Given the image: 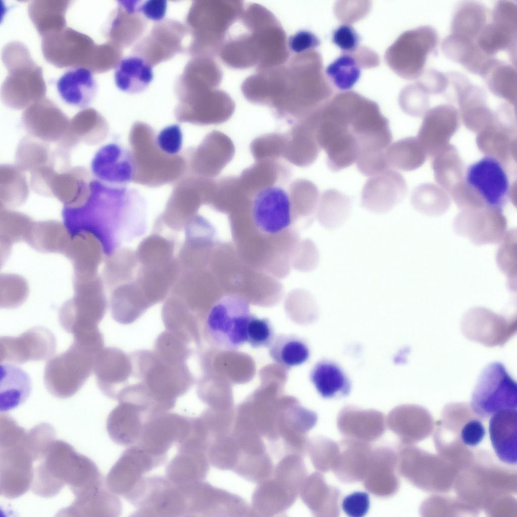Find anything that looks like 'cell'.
Returning <instances> with one entry per match:
<instances>
[{"label": "cell", "mask_w": 517, "mask_h": 517, "mask_svg": "<svg viewBox=\"0 0 517 517\" xmlns=\"http://www.w3.org/2000/svg\"><path fill=\"white\" fill-rule=\"evenodd\" d=\"M310 379L323 398L344 396L350 392V384L348 378L340 368L332 362L318 363L311 372Z\"/></svg>", "instance_id": "f6af8a7d"}, {"label": "cell", "mask_w": 517, "mask_h": 517, "mask_svg": "<svg viewBox=\"0 0 517 517\" xmlns=\"http://www.w3.org/2000/svg\"><path fill=\"white\" fill-rule=\"evenodd\" d=\"M156 136L150 126L139 121L132 125L129 135L134 165L132 181L150 187L176 183L187 172L184 152L166 153L158 146Z\"/></svg>", "instance_id": "8992f818"}, {"label": "cell", "mask_w": 517, "mask_h": 517, "mask_svg": "<svg viewBox=\"0 0 517 517\" xmlns=\"http://www.w3.org/2000/svg\"><path fill=\"white\" fill-rule=\"evenodd\" d=\"M90 168L95 179L108 184L126 186L133 181L131 151L116 143L100 147L91 160Z\"/></svg>", "instance_id": "4316f807"}, {"label": "cell", "mask_w": 517, "mask_h": 517, "mask_svg": "<svg viewBox=\"0 0 517 517\" xmlns=\"http://www.w3.org/2000/svg\"><path fill=\"white\" fill-rule=\"evenodd\" d=\"M326 73L336 87L345 90L351 89L358 80L360 69L353 58L344 54L330 64Z\"/></svg>", "instance_id": "681fc988"}, {"label": "cell", "mask_w": 517, "mask_h": 517, "mask_svg": "<svg viewBox=\"0 0 517 517\" xmlns=\"http://www.w3.org/2000/svg\"><path fill=\"white\" fill-rule=\"evenodd\" d=\"M89 190L81 205L63 208L64 226L71 238L88 233L97 239L103 253L111 256L123 243L145 233L147 205L138 190L96 179L90 182Z\"/></svg>", "instance_id": "6da1fadb"}, {"label": "cell", "mask_w": 517, "mask_h": 517, "mask_svg": "<svg viewBox=\"0 0 517 517\" xmlns=\"http://www.w3.org/2000/svg\"><path fill=\"white\" fill-rule=\"evenodd\" d=\"M27 431L7 415L0 416V493L14 499L31 488L34 460Z\"/></svg>", "instance_id": "9c48e42d"}, {"label": "cell", "mask_w": 517, "mask_h": 517, "mask_svg": "<svg viewBox=\"0 0 517 517\" xmlns=\"http://www.w3.org/2000/svg\"><path fill=\"white\" fill-rule=\"evenodd\" d=\"M222 73L214 58L194 57L186 65L175 85L178 99L203 90L218 88Z\"/></svg>", "instance_id": "d6a6232c"}, {"label": "cell", "mask_w": 517, "mask_h": 517, "mask_svg": "<svg viewBox=\"0 0 517 517\" xmlns=\"http://www.w3.org/2000/svg\"><path fill=\"white\" fill-rule=\"evenodd\" d=\"M409 91V95H407L402 99L401 106L407 113L417 115L427 107L430 94L419 83L411 86Z\"/></svg>", "instance_id": "11a10c76"}, {"label": "cell", "mask_w": 517, "mask_h": 517, "mask_svg": "<svg viewBox=\"0 0 517 517\" xmlns=\"http://www.w3.org/2000/svg\"><path fill=\"white\" fill-rule=\"evenodd\" d=\"M317 117V139L326 153L328 168L336 172L352 165L356 161L358 148L344 104L318 111Z\"/></svg>", "instance_id": "8fae6325"}, {"label": "cell", "mask_w": 517, "mask_h": 517, "mask_svg": "<svg viewBox=\"0 0 517 517\" xmlns=\"http://www.w3.org/2000/svg\"><path fill=\"white\" fill-rule=\"evenodd\" d=\"M485 434V428L482 423L478 420H472L462 428L461 439L464 444L474 447L483 440Z\"/></svg>", "instance_id": "94428289"}, {"label": "cell", "mask_w": 517, "mask_h": 517, "mask_svg": "<svg viewBox=\"0 0 517 517\" xmlns=\"http://www.w3.org/2000/svg\"><path fill=\"white\" fill-rule=\"evenodd\" d=\"M370 505L369 496L364 492H355L344 497L342 508L351 517H362L368 512Z\"/></svg>", "instance_id": "9f6ffc18"}, {"label": "cell", "mask_w": 517, "mask_h": 517, "mask_svg": "<svg viewBox=\"0 0 517 517\" xmlns=\"http://www.w3.org/2000/svg\"><path fill=\"white\" fill-rule=\"evenodd\" d=\"M507 227L501 211L489 208L480 211H466L457 216L455 232L477 245L498 243L505 237Z\"/></svg>", "instance_id": "cb8c5ba5"}, {"label": "cell", "mask_w": 517, "mask_h": 517, "mask_svg": "<svg viewBox=\"0 0 517 517\" xmlns=\"http://www.w3.org/2000/svg\"><path fill=\"white\" fill-rule=\"evenodd\" d=\"M351 209L352 201L348 196L336 189H327L319 199V222L326 229H336L346 221Z\"/></svg>", "instance_id": "7dc6e473"}, {"label": "cell", "mask_w": 517, "mask_h": 517, "mask_svg": "<svg viewBox=\"0 0 517 517\" xmlns=\"http://www.w3.org/2000/svg\"><path fill=\"white\" fill-rule=\"evenodd\" d=\"M397 455L390 447L381 446L373 449L364 480L367 491L380 497L392 496L399 486L395 474Z\"/></svg>", "instance_id": "4dcf8cb0"}, {"label": "cell", "mask_w": 517, "mask_h": 517, "mask_svg": "<svg viewBox=\"0 0 517 517\" xmlns=\"http://www.w3.org/2000/svg\"><path fill=\"white\" fill-rule=\"evenodd\" d=\"M241 1L198 0L191 5L186 27L191 35L187 51L192 57L214 58L244 9Z\"/></svg>", "instance_id": "52a82bcc"}, {"label": "cell", "mask_w": 517, "mask_h": 517, "mask_svg": "<svg viewBox=\"0 0 517 517\" xmlns=\"http://www.w3.org/2000/svg\"><path fill=\"white\" fill-rule=\"evenodd\" d=\"M421 77L422 79L418 83L429 94H440L447 87V76L438 71L429 70L424 72Z\"/></svg>", "instance_id": "91938a15"}, {"label": "cell", "mask_w": 517, "mask_h": 517, "mask_svg": "<svg viewBox=\"0 0 517 517\" xmlns=\"http://www.w3.org/2000/svg\"><path fill=\"white\" fill-rule=\"evenodd\" d=\"M517 407V385L504 365H488L482 371L473 391L471 408L479 418L486 419L504 409Z\"/></svg>", "instance_id": "5bb4252c"}, {"label": "cell", "mask_w": 517, "mask_h": 517, "mask_svg": "<svg viewBox=\"0 0 517 517\" xmlns=\"http://www.w3.org/2000/svg\"><path fill=\"white\" fill-rule=\"evenodd\" d=\"M31 389V380L25 371L15 365H1V411L13 409L23 403Z\"/></svg>", "instance_id": "b9f144b4"}, {"label": "cell", "mask_w": 517, "mask_h": 517, "mask_svg": "<svg viewBox=\"0 0 517 517\" xmlns=\"http://www.w3.org/2000/svg\"><path fill=\"white\" fill-rule=\"evenodd\" d=\"M516 318L505 317L483 307H475L463 316L461 329L469 340L487 347L502 346L516 332Z\"/></svg>", "instance_id": "d6986e66"}, {"label": "cell", "mask_w": 517, "mask_h": 517, "mask_svg": "<svg viewBox=\"0 0 517 517\" xmlns=\"http://www.w3.org/2000/svg\"><path fill=\"white\" fill-rule=\"evenodd\" d=\"M187 32L186 26L181 22L163 20L157 23L149 33L136 44L132 53L153 67L183 52L182 42Z\"/></svg>", "instance_id": "44dd1931"}, {"label": "cell", "mask_w": 517, "mask_h": 517, "mask_svg": "<svg viewBox=\"0 0 517 517\" xmlns=\"http://www.w3.org/2000/svg\"><path fill=\"white\" fill-rule=\"evenodd\" d=\"M338 444L339 452L332 471L344 483L363 481L373 451L371 446L369 443L345 438Z\"/></svg>", "instance_id": "836d02e7"}, {"label": "cell", "mask_w": 517, "mask_h": 517, "mask_svg": "<svg viewBox=\"0 0 517 517\" xmlns=\"http://www.w3.org/2000/svg\"><path fill=\"white\" fill-rule=\"evenodd\" d=\"M225 137L214 131L206 135L197 147L183 152L187 161V173L205 178H213L219 174L226 163L224 162V141L227 139Z\"/></svg>", "instance_id": "f546056e"}, {"label": "cell", "mask_w": 517, "mask_h": 517, "mask_svg": "<svg viewBox=\"0 0 517 517\" xmlns=\"http://www.w3.org/2000/svg\"><path fill=\"white\" fill-rule=\"evenodd\" d=\"M289 52L299 54L307 51L318 47L320 41L313 33L301 30L291 36L287 40Z\"/></svg>", "instance_id": "680465c9"}, {"label": "cell", "mask_w": 517, "mask_h": 517, "mask_svg": "<svg viewBox=\"0 0 517 517\" xmlns=\"http://www.w3.org/2000/svg\"><path fill=\"white\" fill-rule=\"evenodd\" d=\"M517 7L512 1H500L493 9L491 22L486 24L477 42L487 56L506 51L516 63Z\"/></svg>", "instance_id": "ffe728a7"}, {"label": "cell", "mask_w": 517, "mask_h": 517, "mask_svg": "<svg viewBox=\"0 0 517 517\" xmlns=\"http://www.w3.org/2000/svg\"><path fill=\"white\" fill-rule=\"evenodd\" d=\"M317 123L316 112L295 121L290 134L293 138L287 137L285 152L287 148L292 150L286 159L293 152L288 160L293 156L290 162L299 167L308 166L316 160L322 149L317 137Z\"/></svg>", "instance_id": "8d00e7d4"}, {"label": "cell", "mask_w": 517, "mask_h": 517, "mask_svg": "<svg viewBox=\"0 0 517 517\" xmlns=\"http://www.w3.org/2000/svg\"><path fill=\"white\" fill-rule=\"evenodd\" d=\"M153 77L152 67L137 56L122 59L115 68L116 85L120 90L128 93L144 91Z\"/></svg>", "instance_id": "60d3db41"}, {"label": "cell", "mask_w": 517, "mask_h": 517, "mask_svg": "<svg viewBox=\"0 0 517 517\" xmlns=\"http://www.w3.org/2000/svg\"><path fill=\"white\" fill-rule=\"evenodd\" d=\"M386 157L390 168L405 171L414 169L419 162L415 140L406 138L390 144L386 150Z\"/></svg>", "instance_id": "816d5d0a"}, {"label": "cell", "mask_w": 517, "mask_h": 517, "mask_svg": "<svg viewBox=\"0 0 517 517\" xmlns=\"http://www.w3.org/2000/svg\"><path fill=\"white\" fill-rule=\"evenodd\" d=\"M71 1L34 0L28 6V13L41 36L66 27L65 15Z\"/></svg>", "instance_id": "7bdbcfd3"}, {"label": "cell", "mask_w": 517, "mask_h": 517, "mask_svg": "<svg viewBox=\"0 0 517 517\" xmlns=\"http://www.w3.org/2000/svg\"><path fill=\"white\" fill-rule=\"evenodd\" d=\"M104 345V338L99 336H74L70 347L45 365L43 381L47 390L59 398L73 396L94 372L96 356Z\"/></svg>", "instance_id": "ba28073f"}, {"label": "cell", "mask_w": 517, "mask_h": 517, "mask_svg": "<svg viewBox=\"0 0 517 517\" xmlns=\"http://www.w3.org/2000/svg\"><path fill=\"white\" fill-rule=\"evenodd\" d=\"M234 109L229 94L216 88L178 99L174 115L180 122L201 126L218 124L228 120Z\"/></svg>", "instance_id": "e0dca14e"}, {"label": "cell", "mask_w": 517, "mask_h": 517, "mask_svg": "<svg viewBox=\"0 0 517 517\" xmlns=\"http://www.w3.org/2000/svg\"><path fill=\"white\" fill-rule=\"evenodd\" d=\"M144 407L128 401H119L118 405L109 414L107 430L110 438L121 445L137 442L144 425L151 416Z\"/></svg>", "instance_id": "f1b7e54d"}, {"label": "cell", "mask_w": 517, "mask_h": 517, "mask_svg": "<svg viewBox=\"0 0 517 517\" xmlns=\"http://www.w3.org/2000/svg\"><path fill=\"white\" fill-rule=\"evenodd\" d=\"M438 40L437 32L429 26H422L404 34L398 46V66L402 74L411 79L421 77Z\"/></svg>", "instance_id": "d4e9b609"}, {"label": "cell", "mask_w": 517, "mask_h": 517, "mask_svg": "<svg viewBox=\"0 0 517 517\" xmlns=\"http://www.w3.org/2000/svg\"><path fill=\"white\" fill-rule=\"evenodd\" d=\"M337 426L345 438L369 443L383 435L386 423L384 415L379 411L347 406L339 412Z\"/></svg>", "instance_id": "83f0119b"}, {"label": "cell", "mask_w": 517, "mask_h": 517, "mask_svg": "<svg viewBox=\"0 0 517 517\" xmlns=\"http://www.w3.org/2000/svg\"><path fill=\"white\" fill-rule=\"evenodd\" d=\"M208 184V178L188 173L175 183L165 210L156 221V231L165 227L175 231L184 230L205 203Z\"/></svg>", "instance_id": "9a60e30c"}, {"label": "cell", "mask_w": 517, "mask_h": 517, "mask_svg": "<svg viewBox=\"0 0 517 517\" xmlns=\"http://www.w3.org/2000/svg\"><path fill=\"white\" fill-rule=\"evenodd\" d=\"M275 337L271 322L252 314L246 329V342L254 348L268 347Z\"/></svg>", "instance_id": "f5cc1de1"}, {"label": "cell", "mask_w": 517, "mask_h": 517, "mask_svg": "<svg viewBox=\"0 0 517 517\" xmlns=\"http://www.w3.org/2000/svg\"><path fill=\"white\" fill-rule=\"evenodd\" d=\"M8 75L1 87L2 101L14 108H21L43 98L46 87L42 70L32 59L27 46L19 41L7 43L1 52Z\"/></svg>", "instance_id": "30bf717a"}, {"label": "cell", "mask_w": 517, "mask_h": 517, "mask_svg": "<svg viewBox=\"0 0 517 517\" xmlns=\"http://www.w3.org/2000/svg\"><path fill=\"white\" fill-rule=\"evenodd\" d=\"M57 87L64 101L81 109L91 103L97 91L92 72L84 68H72L65 72L58 80Z\"/></svg>", "instance_id": "f35d334b"}, {"label": "cell", "mask_w": 517, "mask_h": 517, "mask_svg": "<svg viewBox=\"0 0 517 517\" xmlns=\"http://www.w3.org/2000/svg\"><path fill=\"white\" fill-rule=\"evenodd\" d=\"M56 340L48 329L33 327L16 337L0 338V361L24 364L44 360L55 353Z\"/></svg>", "instance_id": "7402d4cb"}, {"label": "cell", "mask_w": 517, "mask_h": 517, "mask_svg": "<svg viewBox=\"0 0 517 517\" xmlns=\"http://www.w3.org/2000/svg\"><path fill=\"white\" fill-rule=\"evenodd\" d=\"M269 352L274 361L288 369L303 364L309 356L306 343L293 334L275 336L269 347Z\"/></svg>", "instance_id": "c3c4849f"}, {"label": "cell", "mask_w": 517, "mask_h": 517, "mask_svg": "<svg viewBox=\"0 0 517 517\" xmlns=\"http://www.w3.org/2000/svg\"><path fill=\"white\" fill-rule=\"evenodd\" d=\"M41 47L46 61L57 68H84L96 73L101 44L87 35L70 27L41 36Z\"/></svg>", "instance_id": "4fadbf2b"}, {"label": "cell", "mask_w": 517, "mask_h": 517, "mask_svg": "<svg viewBox=\"0 0 517 517\" xmlns=\"http://www.w3.org/2000/svg\"><path fill=\"white\" fill-rule=\"evenodd\" d=\"M441 48L449 59L480 76L492 58L480 49L476 41L451 34L443 40Z\"/></svg>", "instance_id": "ab89813d"}, {"label": "cell", "mask_w": 517, "mask_h": 517, "mask_svg": "<svg viewBox=\"0 0 517 517\" xmlns=\"http://www.w3.org/2000/svg\"><path fill=\"white\" fill-rule=\"evenodd\" d=\"M121 504L106 484L75 496L69 506L61 509L57 516H116Z\"/></svg>", "instance_id": "e575fe53"}, {"label": "cell", "mask_w": 517, "mask_h": 517, "mask_svg": "<svg viewBox=\"0 0 517 517\" xmlns=\"http://www.w3.org/2000/svg\"><path fill=\"white\" fill-rule=\"evenodd\" d=\"M301 490L303 501L315 516H339L340 491L328 484L321 473L315 472L306 478Z\"/></svg>", "instance_id": "74e56055"}, {"label": "cell", "mask_w": 517, "mask_h": 517, "mask_svg": "<svg viewBox=\"0 0 517 517\" xmlns=\"http://www.w3.org/2000/svg\"><path fill=\"white\" fill-rule=\"evenodd\" d=\"M36 462L30 489L44 498L57 495L66 485L73 494L77 493L92 486L102 477L92 460L60 440L52 441Z\"/></svg>", "instance_id": "5b68a950"}, {"label": "cell", "mask_w": 517, "mask_h": 517, "mask_svg": "<svg viewBox=\"0 0 517 517\" xmlns=\"http://www.w3.org/2000/svg\"><path fill=\"white\" fill-rule=\"evenodd\" d=\"M306 52L290 53L280 65L261 70L246 78L241 90L249 101L266 105L280 117L301 119L314 112L315 100L309 95V69Z\"/></svg>", "instance_id": "3957f363"}, {"label": "cell", "mask_w": 517, "mask_h": 517, "mask_svg": "<svg viewBox=\"0 0 517 517\" xmlns=\"http://www.w3.org/2000/svg\"><path fill=\"white\" fill-rule=\"evenodd\" d=\"M140 1L138 11L147 19L160 22L163 20L167 10V2L164 0H149L142 4Z\"/></svg>", "instance_id": "6125c7cd"}, {"label": "cell", "mask_w": 517, "mask_h": 517, "mask_svg": "<svg viewBox=\"0 0 517 517\" xmlns=\"http://www.w3.org/2000/svg\"><path fill=\"white\" fill-rule=\"evenodd\" d=\"M307 449L311 461L317 470L322 473L332 471L339 452L338 443L319 436L308 441Z\"/></svg>", "instance_id": "f907efd6"}, {"label": "cell", "mask_w": 517, "mask_h": 517, "mask_svg": "<svg viewBox=\"0 0 517 517\" xmlns=\"http://www.w3.org/2000/svg\"><path fill=\"white\" fill-rule=\"evenodd\" d=\"M465 182L485 207L502 211L509 199L510 183L503 164L486 156L467 169Z\"/></svg>", "instance_id": "2e32d148"}, {"label": "cell", "mask_w": 517, "mask_h": 517, "mask_svg": "<svg viewBox=\"0 0 517 517\" xmlns=\"http://www.w3.org/2000/svg\"><path fill=\"white\" fill-rule=\"evenodd\" d=\"M489 434L492 447L504 463L516 464L517 461V410H500L491 416Z\"/></svg>", "instance_id": "d590c367"}, {"label": "cell", "mask_w": 517, "mask_h": 517, "mask_svg": "<svg viewBox=\"0 0 517 517\" xmlns=\"http://www.w3.org/2000/svg\"><path fill=\"white\" fill-rule=\"evenodd\" d=\"M237 24L238 31L229 30L218 54L226 65L235 69L256 66L261 70L288 60L285 32L268 9L256 4L244 6Z\"/></svg>", "instance_id": "7a4b0ae2"}, {"label": "cell", "mask_w": 517, "mask_h": 517, "mask_svg": "<svg viewBox=\"0 0 517 517\" xmlns=\"http://www.w3.org/2000/svg\"><path fill=\"white\" fill-rule=\"evenodd\" d=\"M405 191L403 177L389 168L367 180L361 192V205L370 212L386 213L401 201Z\"/></svg>", "instance_id": "484cf974"}, {"label": "cell", "mask_w": 517, "mask_h": 517, "mask_svg": "<svg viewBox=\"0 0 517 517\" xmlns=\"http://www.w3.org/2000/svg\"><path fill=\"white\" fill-rule=\"evenodd\" d=\"M118 2V7L113 12L105 31V36L108 41L122 49L132 45L142 35L146 22L138 11L140 1Z\"/></svg>", "instance_id": "1f68e13d"}, {"label": "cell", "mask_w": 517, "mask_h": 517, "mask_svg": "<svg viewBox=\"0 0 517 517\" xmlns=\"http://www.w3.org/2000/svg\"><path fill=\"white\" fill-rule=\"evenodd\" d=\"M480 76L495 96L516 105V71L513 65L492 58Z\"/></svg>", "instance_id": "ee69618b"}, {"label": "cell", "mask_w": 517, "mask_h": 517, "mask_svg": "<svg viewBox=\"0 0 517 517\" xmlns=\"http://www.w3.org/2000/svg\"><path fill=\"white\" fill-rule=\"evenodd\" d=\"M130 354L134 387L156 412H167L174 407L177 399L195 382L187 363L172 360L153 349L138 350Z\"/></svg>", "instance_id": "277c9868"}, {"label": "cell", "mask_w": 517, "mask_h": 517, "mask_svg": "<svg viewBox=\"0 0 517 517\" xmlns=\"http://www.w3.org/2000/svg\"><path fill=\"white\" fill-rule=\"evenodd\" d=\"M332 42L340 49L346 52L354 51L357 47L360 37L350 25H342L333 32Z\"/></svg>", "instance_id": "6f0895ef"}, {"label": "cell", "mask_w": 517, "mask_h": 517, "mask_svg": "<svg viewBox=\"0 0 517 517\" xmlns=\"http://www.w3.org/2000/svg\"><path fill=\"white\" fill-rule=\"evenodd\" d=\"M277 183L252 194L251 212L256 226L268 234H277L291 222L292 196L289 189Z\"/></svg>", "instance_id": "ac0fdd59"}, {"label": "cell", "mask_w": 517, "mask_h": 517, "mask_svg": "<svg viewBox=\"0 0 517 517\" xmlns=\"http://www.w3.org/2000/svg\"><path fill=\"white\" fill-rule=\"evenodd\" d=\"M251 315L248 303L241 297H223L212 306L206 317L208 338L221 349H237L246 342L247 326Z\"/></svg>", "instance_id": "7c38bea8"}, {"label": "cell", "mask_w": 517, "mask_h": 517, "mask_svg": "<svg viewBox=\"0 0 517 517\" xmlns=\"http://www.w3.org/2000/svg\"><path fill=\"white\" fill-rule=\"evenodd\" d=\"M487 11L479 3L469 1L457 9L451 24L450 34L476 41L486 25Z\"/></svg>", "instance_id": "bcb514c9"}, {"label": "cell", "mask_w": 517, "mask_h": 517, "mask_svg": "<svg viewBox=\"0 0 517 517\" xmlns=\"http://www.w3.org/2000/svg\"><path fill=\"white\" fill-rule=\"evenodd\" d=\"M159 148L169 155L179 154L182 147L183 133L180 126L177 124L163 128L156 136Z\"/></svg>", "instance_id": "db71d44e"}, {"label": "cell", "mask_w": 517, "mask_h": 517, "mask_svg": "<svg viewBox=\"0 0 517 517\" xmlns=\"http://www.w3.org/2000/svg\"><path fill=\"white\" fill-rule=\"evenodd\" d=\"M97 385L107 397L114 400L132 383L134 367L130 353L115 347L104 348L96 356L94 372Z\"/></svg>", "instance_id": "603a6c76"}]
</instances>
